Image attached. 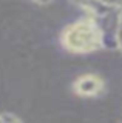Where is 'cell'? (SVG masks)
<instances>
[{
    "label": "cell",
    "instance_id": "5b68a950",
    "mask_svg": "<svg viewBox=\"0 0 122 123\" xmlns=\"http://www.w3.org/2000/svg\"><path fill=\"white\" fill-rule=\"evenodd\" d=\"M119 123H122V114H121V117H119Z\"/></svg>",
    "mask_w": 122,
    "mask_h": 123
},
{
    "label": "cell",
    "instance_id": "277c9868",
    "mask_svg": "<svg viewBox=\"0 0 122 123\" xmlns=\"http://www.w3.org/2000/svg\"><path fill=\"white\" fill-rule=\"evenodd\" d=\"M0 123H25L17 114L9 111H0Z\"/></svg>",
    "mask_w": 122,
    "mask_h": 123
},
{
    "label": "cell",
    "instance_id": "7a4b0ae2",
    "mask_svg": "<svg viewBox=\"0 0 122 123\" xmlns=\"http://www.w3.org/2000/svg\"><path fill=\"white\" fill-rule=\"evenodd\" d=\"M107 89L105 80L99 74L94 72H85L74 79L73 82V92L77 97L82 98H96L101 97Z\"/></svg>",
    "mask_w": 122,
    "mask_h": 123
},
{
    "label": "cell",
    "instance_id": "6da1fadb",
    "mask_svg": "<svg viewBox=\"0 0 122 123\" xmlns=\"http://www.w3.org/2000/svg\"><path fill=\"white\" fill-rule=\"evenodd\" d=\"M59 42L67 52L76 55L93 54L111 46L104 25L90 15L67 23L59 34Z\"/></svg>",
    "mask_w": 122,
    "mask_h": 123
},
{
    "label": "cell",
    "instance_id": "3957f363",
    "mask_svg": "<svg viewBox=\"0 0 122 123\" xmlns=\"http://www.w3.org/2000/svg\"><path fill=\"white\" fill-rule=\"evenodd\" d=\"M113 45L122 54V9L117 14L116 18V28H114V37H113Z\"/></svg>",
    "mask_w": 122,
    "mask_h": 123
}]
</instances>
